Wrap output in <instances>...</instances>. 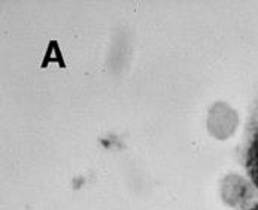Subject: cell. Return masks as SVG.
<instances>
[{
    "mask_svg": "<svg viewBox=\"0 0 258 210\" xmlns=\"http://www.w3.org/2000/svg\"><path fill=\"white\" fill-rule=\"evenodd\" d=\"M246 210H258V203L257 204H254V206H251L249 209H246Z\"/></svg>",
    "mask_w": 258,
    "mask_h": 210,
    "instance_id": "2",
    "label": "cell"
},
{
    "mask_svg": "<svg viewBox=\"0 0 258 210\" xmlns=\"http://www.w3.org/2000/svg\"><path fill=\"white\" fill-rule=\"evenodd\" d=\"M243 161H245V170L248 179L258 191V121L251 128V133L246 140Z\"/></svg>",
    "mask_w": 258,
    "mask_h": 210,
    "instance_id": "1",
    "label": "cell"
}]
</instances>
